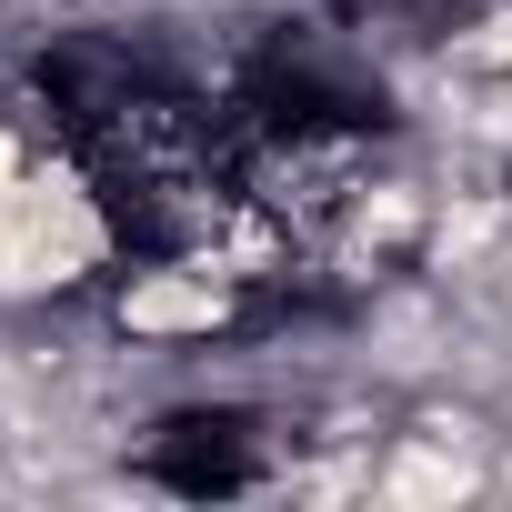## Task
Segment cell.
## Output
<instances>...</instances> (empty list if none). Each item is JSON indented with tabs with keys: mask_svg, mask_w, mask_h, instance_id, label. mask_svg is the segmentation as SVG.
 Instances as JSON below:
<instances>
[{
	"mask_svg": "<svg viewBox=\"0 0 512 512\" xmlns=\"http://www.w3.org/2000/svg\"><path fill=\"white\" fill-rule=\"evenodd\" d=\"M241 111L262 121V141H332V131H382L392 101L372 71H352L312 31H272L241 71Z\"/></svg>",
	"mask_w": 512,
	"mask_h": 512,
	"instance_id": "6da1fadb",
	"label": "cell"
},
{
	"mask_svg": "<svg viewBox=\"0 0 512 512\" xmlns=\"http://www.w3.org/2000/svg\"><path fill=\"white\" fill-rule=\"evenodd\" d=\"M141 472L211 502V492H241L251 472H262V422L251 412H171L151 442H141Z\"/></svg>",
	"mask_w": 512,
	"mask_h": 512,
	"instance_id": "7a4b0ae2",
	"label": "cell"
},
{
	"mask_svg": "<svg viewBox=\"0 0 512 512\" xmlns=\"http://www.w3.org/2000/svg\"><path fill=\"white\" fill-rule=\"evenodd\" d=\"M472 11H482V0H342L352 31H412V41H432V31H452Z\"/></svg>",
	"mask_w": 512,
	"mask_h": 512,
	"instance_id": "3957f363",
	"label": "cell"
}]
</instances>
